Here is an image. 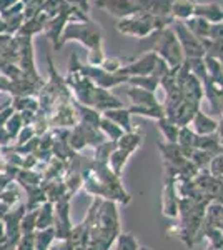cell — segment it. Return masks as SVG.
I'll use <instances>...</instances> for the list:
<instances>
[{"label":"cell","mask_w":223,"mask_h":250,"mask_svg":"<svg viewBox=\"0 0 223 250\" xmlns=\"http://www.w3.org/2000/svg\"><path fill=\"white\" fill-rule=\"evenodd\" d=\"M67 42L82 43L85 48H88V52L99 50L103 48V32L99 23H95L92 19L87 22H68L60 35L55 50H60Z\"/></svg>","instance_id":"cell-1"},{"label":"cell","mask_w":223,"mask_h":250,"mask_svg":"<svg viewBox=\"0 0 223 250\" xmlns=\"http://www.w3.org/2000/svg\"><path fill=\"white\" fill-rule=\"evenodd\" d=\"M175 20L172 17H158V15H150V14H135L130 17L120 19L117 22V30L123 35L135 39H147L153 32H158L165 27H170V23H173Z\"/></svg>","instance_id":"cell-2"},{"label":"cell","mask_w":223,"mask_h":250,"mask_svg":"<svg viewBox=\"0 0 223 250\" xmlns=\"http://www.w3.org/2000/svg\"><path fill=\"white\" fill-rule=\"evenodd\" d=\"M150 37H152V50L167 62L170 70H177L185 62L183 50H182L180 42H178L172 27H165L158 32H153Z\"/></svg>","instance_id":"cell-3"},{"label":"cell","mask_w":223,"mask_h":250,"mask_svg":"<svg viewBox=\"0 0 223 250\" xmlns=\"http://www.w3.org/2000/svg\"><path fill=\"white\" fill-rule=\"evenodd\" d=\"M123 72L128 77H147L152 75L158 80H162L170 72V67L167 65L163 59H160L153 50L145 52L139 59L130 60L123 67Z\"/></svg>","instance_id":"cell-4"},{"label":"cell","mask_w":223,"mask_h":250,"mask_svg":"<svg viewBox=\"0 0 223 250\" xmlns=\"http://www.w3.org/2000/svg\"><path fill=\"white\" fill-rule=\"evenodd\" d=\"M173 32H175L178 42H180V47H182V50H183L185 59H203L205 57V48H203L202 40L197 39L192 32L186 29L183 22H177L175 27H173Z\"/></svg>","instance_id":"cell-5"},{"label":"cell","mask_w":223,"mask_h":250,"mask_svg":"<svg viewBox=\"0 0 223 250\" xmlns=\"http://www.w3.org/2000/svg\"><path fill=\"white\" fill-rule=\"evenodd\" d=\"M95 5L119 20L135 14H142L137 0H95Z\"/></svg>","instance_id":"cell-6"},{"label":"cell","mask_w":223,"mask_h":250,"mask_svg":"<svg viewBox=\"0 0 223 250\" xmlns=\"http://www.w3.org/2000/svg\"><path fill=\"white\" fill-rule=\"evenodd\" d=\"M90 107L102 114V112L110 110V108L123 107V104H122V100L119 97L113 95L110 90H105V88H100L95 85V88H93V92H92Z\"/></svg>","instance_id":"cell-7"},{"label":"cell","mask_w":223,"mask_h":250,"mask_svg":"<svg viewBox=\"0 0 223 250\" xmlns=\"http://www.w3.org/2000/svg\"><path fill=\"white\" fill-rule=\"evenodd\" d=\"M218 124L220 122H217L215 119L203 114V112L198 108L195 112V115H193V119L190 120L188 127L192 128V132L195 135H212V134H217Z\"/></svg>","instance_id":"cell-8"},{"label":"cell","mask_w":223,"mask_h":250,"mask_svg":"<svg viewBox=\"0 0 223 250\" xmlns=\"http://www.w3.org/2000/svg\"><path fill=\"white\" fill-rule=\"evenodd\" d=\"M193 15L206 20L208 23H222L223 22V7L217 2H208V3L195 2Z\"/></svg>","instance_id":"cell-9"},{"label":"cell","mask_w":223,"mask_h":250,"mask_svg":"<svg viewBox=\"0 0 223 250\" xmlns=\"http://www.w3.org/2000/svg\"><path fill=\"white\" fill-rule=\"evenodd\" d=\"M162 212L167 217L178 215V199H177V187L173 180H168L163 188V197H162Z\"/></svg>","instance_id":"cell-10"},{"label":"cell","mask_w":223,"mask_h":250,"mask_svg":"<svg viewBox=\"0 0 223 250\" xmlns=\"http://www.w3.org/2000/svg\"><path fill=\"white\" fill-rule=\"evenodd\" d=\"M127 95H128V99L132 100V105H135V107H160L162 105V104L158 102L157 95L148 90L130 87L127 90Z\"/></svg>","instance_id":"cell-11"},{"label":"cell","mask_w":223,"mask_h":250,"mask_svg":"<svg viewBox=\"0 0 223 250\" xmlns=\"http://www.w3.org/2000/svg\"><path fill=\"white\" fill-rule=\"evenodd\" d=\"M102 117L112 120L113 124H117L123 132H132L135 130L132 125V114L128 112V108L119 107V108H110V110L102 112Z\"/></svg>","instance_id":"cell-12"},{"label":"cell","mask_w":223,"mask_h":250,"mask_svg":"<svg viewBox=\"0 0 223 250\" xmlns=\"http://www.w3.org/2000/svg\"><path fill=\"white\" fill-rule=\"evenodd\" d=\"M195 0H173L170 7V15L175 22H186L193 17Z\"/></svg>","instance_id":"cell-13"},{"label":"cell","mask_w":223,"mask_h":250,"mask_svg":"<svg viewBox=\"0 0 223 250\" xmlns=\"http://www.w3.org/2000/svg\"><path fill=\"white\" fill-rule=\"evenodd\" d=\"M54 220H55L54 204L45 202L43 205H40L37 210V227H35V230H45V229L54 227Z\"/></svg>","instance_id":"cell-14"},{"label":"cell","mask_w":223,"mask_h":250,"mask_svg":"<svg viewBox=\"0 0 223 250\" xmlns=\"http://www.w3.org/2000/svg\"><path fill=\"white\" fill-rule=\"evenodd\" d=\"M12 108L15 112H37L40 110L39 97L27 95V97H12Z\"/></svg>","instance_id":"cell-15"},{"label":"cell","mask_w":223,"mask_h":250,"mask_svg":"<svg viewBox=\"0 0 223 250\" xmlns=\"http://www.w3.org/2000/svg\"><path fill=\"white\" fill-rule=\"evenodd\" d=\"M115 144H117V147L122 148V150L128 152V154H133V152H135L142 144V134L137 130L125 132V134L122 135Z\"/></svg>","instance_id":"cell-16"},{"label":"cell","mask_w":223,"mask_h":250,"mask_svg":"<svg viewBox=\"0 0 223 250\" xmlns=\"http://www.w3.org/2000/svg\"><path fill=\"white\" fill-rule=\"evenodd\" d=\"M183 23H185L186 29L192 32V34L195 35L197 39H200V40L208 39L210 25H212V23H208L206 20L200 19V17H195V15H193L192 19H188V20H186V22H183Z\"/></svg>","instance_id":"cell-17"},{"label":"cell","mask_w":223,"mask_h":250,"mask_svg":"<svg viewBox=\"0 0 223 250\" xmlns=\"http://www.w3.org/2000/svg\"><path fill=\"white\" fill-rule=\"evenodd\" d=\"M130 155L132 154H128V152H125V150H122V148L117 147L115 150H113L112 154H110V157H108V162H107L108 168H110V170L115 173V175H120Z\"/></svg>","instance_id":"cell-18"},{"label":"cell","mask_w":223,"mask_h":250,"mask_svg":"<svg viewBox=\"0 0 223 250\" xmlns=\"http://www.w3.org/2000/svg\"><path fill=\"white\" fill-rule=\"evenodd\" d=\"M99 130L105 135V139H110V142H117V140H119L120 137L125 134V132L122 130L119 125L113 124L112 120L105 119V117H102V119H100Z\"/></svg>","instance_id":"cell-19"},{"label":"cell","mask_w":223,"mask_h":250,"mask_svg":"<svg viewBox=\"0 0 223 250\" xmlns=\"http://www.w3.org/2000/svg\"><path fill=\"white\" fill-rule=\"evenodd\" d=\"M55 240L54 229H45V230H37L34 232V245L35 250H48L52 245V242Z\"/></svg>","instance_id":"cell-20"},{"label":"cell","mask_w":223,"mask_h":250,"mask_svg":"<svg viewBox=\"0 0 223 250\" xmlns=\"http://www.w3.org/2000/svg\"><path fill=\"white\" fill-rule=\"evenodd\" d=\"M158 127H160V132L165 135V139L168 140V144H177L178 140V132H180V127L177 124H173L172 120H168L167 117L157 120Z\"/></svg>","instance_id":"cell-21"},{"label":"cell","mask_w":223,"mask_h":250,"mask_svg":"<svg viewBox=\"0 0 223 250\" xmlns=\"http://www.w3.org/2000/svg\"><path fill=\"white\" fill-rule=\"evenodd\" d=\"M128 83L132 87L142 88V90H148V92H155L160 88V80L152 77V75H147V77H130L128 79Z\"/></svg>","instance_id":"cell-22"},{"label":"cell","mask_w":223,"mask_h":250,"mask_svg":"<svg viewBox=\"0 0 223 250\" xmlns=\"http://www.w3.org/2000/svg\"><path fill=\"white\" fill-rule=\"evenodd\" d=\"M22 127H23V122H22V117H20L19 112H14V114L9 117V120L5 122V125H3V128H5V132L10 135L12 140L17 139V135H19V132L22 130Z\"/></svg>","instance_id":"cell-23"},{"label":"cell","mask_w":223,"mask_h":250,"mask_svg":"<svg viewBox=\"0 0 223 250\" xmlns=\"http://www.w3.org/2000/svg\"><path fill=\"white\" fill-rule=\"evenodd\" d=\"M37 210L25 212V215L20 220V233H32L35 230V227H37Z\"/></svg>","instance_id":"cell-24"},{"label":"cell","mask_w":223,"mask_h":250,"mask_svg":"<svg viewBox=\"0 0 223 250\" xmlns=\"http://www.w3.org/2000/svg\"><path fill=\"white\" fill-rule=\"evenodd\" d=\"M210 175H212L215 180L223 184V154L215 155L213 159L210 160Z\"/></svg>","instance_id":"cell-25"},{"label":"cell","mask_w":223,"mask_h":250,"mask_svg":"<svg viewBox=\"0 0 223 250\" xmlns=\"http://www.w3.org/2000/svg\"><path fill=\"white\" fill-rule=\"evenodd\" d=\"M127 63H125L123 59H119V57H105V60L102 62V67L105 72H108V74H117V72H120L122 68H123Z\"/></svg>","instance_id":"cell-26"},{"label":"cell","mask_w":223,"mask_h":250,"mask_svg":"<svg viewBox=\"0 0 223 250\" xmlns=\"http://www.w3.org/2000/svg\"><path fill=\"white\" fill-rule=\"evenodd\" d=\"M137 249H139V244H137L130 233H122V235H119L117 250H137Z\"/></svg>","instance_id":"cell-27"},{"label":"cell","mask_w":223,"mask_h":250,"mask_svg":"<svg viewBox=\"0 0 223 250\" xmlns=\"http://www.w3.org/2000/svg\"><path fill=\"white\" fill-rule=\"evenodd\" d=\"M15 250H35L34 232H32V233H22L19 242L15 244Z\"/></svg>","instance_id":"cell-28"},{"label":"cell","mask_w":223,"mask_h":250,"mask_svg":"<svg viewBox=\"0 0 223 250\" xmlns=\"http://www.w3.org/2000/svg\"><path fill=\"white\" fill-rule=\"evenodd\" d=\"M35 137V130H34V127L32 125H23L22 127V130L19 132V135H17V145H22V144H25L28 142L30 139H34Z\"/></svg>","instance_id":"cell-29"},{"label":"cell","mask_w":223,"mask_h":250,"mask_svg":"<svg viewBox=\"0 0 223 250\" xmlns=\"http://www.w3.org/2000/svg\"><path fill=\"white\" fill-rule=\"evenodd\" d=\"M208 39L215 40V42H223V22L222 23H212V25H210Z\"/></svg>","instance_id":"cell-30"},{"label":"cell","mask_w":223,"mask_h":250,"mask_svg":"<svg viewBox=\"0 0 223 250\" xmlns=\"http://www.w3.org/2000/svg\"><path fill=\"white\" fill-rule=\"evenodd\" d=\"M70 7H74V9L83 12V14L88 15V12H90V0H65Z\"/></svg>","instance_id":"cell-31"},{"label":"cell","mask_w":223,"mask_h":250,"mask_svg":"<svg viewBox=\"0 0 223 250\" xmlns=\"http://www.w3.org/2000/svg\"><path fill=\"white\" fill-rule=\"evenodd\" d=\"M14 108H12V105H9V107H5L3 108V110H0V128L3 127V125H5V122L7 120H9V117L14 114Z\"/></svg>","instance_id":"cell-32"},{"label":"cell","mask_w":223,"mask_h":250,"mask_svg":"<svg viewBox=\"0 0 223 250\" xmlns=\"http://www.w3.org/2000/svg\"><path fill=\"white\" fill-rule=\"evenodd\" d=\"M0 92H5V94H12V80L5 79L2 74H0Z\"/></svg>","instance_id":"cell-33"},{"label":"cell","mask_w":223,"mask_h":250,"mask_svg":"<svg viewBox=\"0 0 223 250\" xmlns=\"http://www.w3.org/2000/svg\"><path fill=\"white\" fill-rule=\"evenodd\" d=\"M12 142V139H10V135L5 132V128H0V148L2 147H5V145H9Z\"/></svg>","instance_id":"cell-34"},{"label":"cell","mask_w":223,"mask_h":250,"mask_svg":"<svg viewBox=\"0 0 223 250\" xmlns=\"http://www.w3.org/2000/svg\"><path fill=\"white\" fill-rule=\"evenodd\" d=\"M3 34H7V25H5V22L0 19V35H3Z\"/></svg>","instance_id":"cell-35"},{"label":"cell","mask_w":223,"mask_h":250,"mask_svg":"<svg viewBox=\"0 0 223 250\" xmlns=\"http://www.w3.org/2000/svg\"><path fill=\"white\" fill-rule=\"evenodd\" d=\"M9 105H12V99H10V100H7L5 104H0V110H3V108L9 107Z\"/></svg>","instance_id":"cell-36"},{"label":"cell","mask_w":223,"mask_h":250,"mask_svg":"<svg viewBox=\"0 0 223 250\" xmlns=\"http://www.w3.org/2000/svg\"><path fill=\"white\" fill-rule=\"evenodd\" d=\"M218 115L223 119V99L220 100V107H218Z\"/></svg>","instance_id":"cell-37"},{"label":"cell","mask_w":223,"mask_h":250,"mask_svg":"<svg viewBox=\"0 0 223 250\" xmlns=\"http://www.w3.org/2000/svg\"><path fill=\"white\" fill-rule=\"evenodd\" d=\"M206 250H215V247H213L212 244H210V245H208V249H206Z\"/></svg>","instance_id":"cell-38"},{"label":"cell","mask_w":223,"mask_h":250,"mask_svg":"<svg viewBox=\"0 0 223 250\" xmlns=\"http://www.w3.org/2000/svg\"><path fill=\"white\" fill-rule=\"evenodd\" d=\"M0 95H2V92H0Z\"/></svg>","instance_id":"cell-39"}]
</instances>
